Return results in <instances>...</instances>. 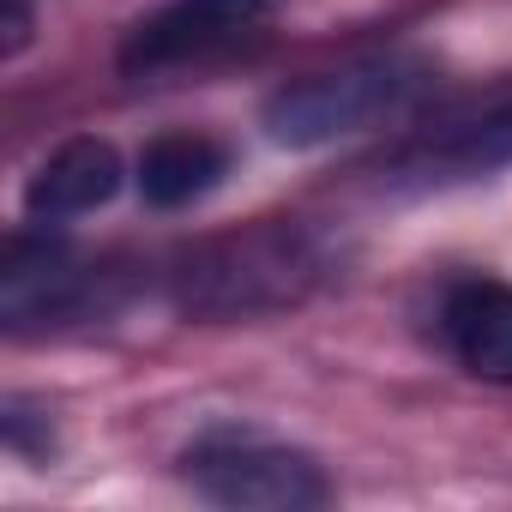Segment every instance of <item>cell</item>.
Here are the masks:
<instances>
[{"instance_id":"obj_9","label":"cell","mask_w":512,"mask_h":512,"mask_svg":"<svg viewBox=\"0 0 512 512\" xmlns=\"http://www.w3.org/2000/svg\"><path fill=\"white\" fill-rule=\"evenodd\" d=\"M0 31H7L0 37V55H19L31 43V7L25 0H0Z\"/></svg>"},{"instance_id":"obj_2","label":"cell","mask_w":512,"mask_h":512,"mask_svg":"<svg viewBox=\"0 0 512 512\" xmlns=\"http://www.w3.org/2000/svg\"><path fill=\"white\" fill-rule=\"evenodd\" d=\"M181 476L235 512H314L332 500V476L302 446L253 428H205L181 452Z\"/></svg>"},{"instance_id":"obj_4","label":"cell","mask_w":512,"mask_h":512,"mask_svg":"<svg viewBox=\"0 0 512 512\" xmlns=\"http://www.w3.org/2000/svg\"><path fill=\"white\" fill-rule=\"evenodd\" d=\"M416 85H422V73L398 55L308 73L266 103V133L290 151H314V145H332V139H350V133L392 121L416 97Z\"/></svg>"},{"instance_id":"obj_5","label":"cell","mask_w":512,"mask_h":512,"mask_svg":"<svg viewBox=\"0 0 512 512\" xmlns=\"http://www.w3.org/2000/svg\"><path fill=\"white\" fill-rule=\"evenodd\" d=\"M452 356L494 386H512V284L500 278H464L440 308Z\"/></svg>"},{"instance_id":"obj_8","label":"cell","mask_w":512,"mask_h":512,"mask_svg":"<svg viewBox=\"0 0 512 512\" xmlns=\"http://www.w3.org/2000/svg\"><path fill=\"white\" fill-rule=\"evenodd\" d=\"M223 169H229V151L217 139H205V133H163L139 157V193L157 211H181V205L205 199L223 181Z\"/></svg>"},{"instance_id":"obj_1","label":"cell","mask_w":512,"mask_h":512,"mask_svg":"<svg viewBox=\"0 0 512 512\" xmlns=\"http://www.w3.org/2000/svg\"><path fill=\"white\" fill-rule=\"evenodd\" d=\"M314 278H320V260H314L308 235L290 223H260V229H241L229 241L187 253V266L175 272V302L211 320L272 314V308L302 302Z\"/></svg>"},{"instance_id":"obj_6","label":"cell","mask_w":512,"mask_h":512,"mask_svg":"<svg viewBox=\"0 0 512 512\" xmlns=\"http://www.w3.org/2000/svg\"><path fill=\"white\" fill-rule=\"evenodd\" d=\"M512 163V91L488 97L470 115H452L440 133H428L398 169L416 181H458V175H482Z\"/></svg>"},{"instance_id":"obj_7","label":"cell","mask_w":512,"mask_h":512,"mask_svg":"<svg viewBox=\"0 0 512 512\" xmlns=\"http://www.w3.org/2000/svg\"><path fill=\"white\" fill-rule=\"evenodd\" d=\"M121 187V157L109 139H67L25 187V211L37 223H67L97 205H109Z\"/></svg>"},{"instance_id":"obj_3","label":"cell","mask_w":512,"mask_h":512,"mask_svg":"<svg viewBox=\"0 0 512 512\" xmlns=\"http://www.w3.org/2000/svg\"><path fill=\"white\" fill-rule=\"evenodd\" d=\"M272 37V0H169L145 13L121 43L127 79H199L247 61Z\"/></svg>"}]
</instances>
